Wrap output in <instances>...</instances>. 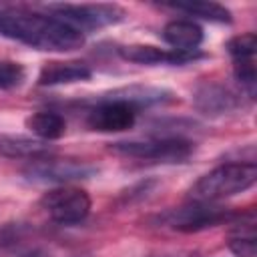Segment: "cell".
<instances>
[{
	"mask_svg": "<svg viewBox=\"0 0 257 257\" xmlns=\"http://www.w3.org/2000/svg\"><path fill=\"white\" fill-rule=\"evenodd\" d=\"M0 34L36 50L70 52L84 44V34L52 14L20 8L0 10Z\"/></svg>",
	"mask_w": 257,
	"mask_h": 257,
	"instance_id": "obj_1",
	"label": "cell"
},
{
	"mask_svg": "<svg viewBox=\"0 0 257 257\" xmlns=\"http://www.w3.org/2000/svg\"><path fill=\"white\" fill-rule=\"evenodd\" d=\"M257 181L255 163H223L205 173L189 191L193 201L215 203L251 189Z\"/></svg>",
	"mask_w": 257,
	"mask_h": 257,
	"instance_id": "obj_2",
	"label": "cell"
},
{
	"mask_svg": "<svg viewBox=\"0 0 257 257\" xmlns=\"http://www.w3.org/2000/svg\"><path fill=\"white\" fill-rule=\"evenodd\" d=\"M110 151L122 157L141 159V161H159V163H181L191 157L193 143L181 137H163V139H145V141H116L110 145Z\"/></svg>",
	"mask_w": 257,
	"mask_h": 257,
	"instance_id": "obj_3",
	"label": "cell"
},
{
	"mask_svg": "<svg viewBox=\"0 0 257 257\" xmlns=\"http://www.w3.org/2000/svg\"><path fill=\"white\" fill-rule=\"evenodd\" d=\"M48 12L58 20L66 22L76 30H98L104 26L118 24L126 12L118 4H50Z\"/></svg>",
	"mask_w": 257,
	"mask_h": 257,
	"instance_id": "obj_4",
	"label": "cell"
},
{
	"mask_svg": "<svg viewBox=\"0 0 257 257\" xmlns=\"http://www.w3.org/2000/svg\"><path fill=\"white\" fill-rule=\"evenodd\" d=\"M40 205L44 213L54 223H60V225L80 223L90 213L88 193L78 187H70V185H62V187H56L44 193V197L40 199Z\"/></svg>",
	"mask_w": 257,
	"mask_h": 257,
	"instance_id": "obj_5",
	"label": "cell"
},
{
	"mask_svg": "<svg viewBox=\"0 0 257 257\" xmlns=\"http://www.w3.org/2000/svg\"><path fill=\"white\" fill-rule=\"evenodd\" d=\"M229 219H231L229 209L219 207L215 203H207V201H193L189 205L171 209L169 213L163 215L165 225L183 233H197V231L227 223Z\"/></svg>",
	"mask_w": 257,
	"mask_h": 257,
	"instance_id": "obj_6",
	"label": "cell"
},
{
	"mask_svg": "<svg viewBox=\"0 0 257 257\" xmlns=\"http://www.w3.org/2000/svg\"><path fill=\"white\" fill-rule=\"evenodd\" d=\"M96 173V167L86 161L76 159H30L28 167L24 169V177L32 183H58L66 185L70 181L88 179Z\"/></svg>",
	"mask_w": 257,
	"mask_h": 257,
	"instance_id": "obj_7",
	"label": "cell"
},
{
	"mask_svg": "<svg viewBox=\"0 0 257 257\" xmlns=\"http://www.w3.org/2000/svg\"><path fill=\"white\" fill-rule=\"evenodd\" d=\"M137 120V110L122 102L112 98H100L96 106H92L86 114V124L92 131L98 133H120L128 131Z\"/></svg>",
	"mask_w": 257,
	"mask_h": 257,
	"instance_id": "obj_8",
	"label": "cell"
},
{
	"mask_svg": "<svg viewBox=\"0 0 257 257\" xmlns=\"http://www.w3.org/2000/svg\"><path fill=\"white\" fill-rule=\"evenodd\" d=\"M193 104L199 112L207 116H219L235 110L239 106L237 94L219 82H203L193 92Z\"/></svg>",
	"mask_w": 257,
	"mask_h": 257,
	"instance_id": "obj_9",
	"label": "cell"
},
{
	"mask_svg": "<svg viewBox=\"0 0 257 257\" xmlns=\"http://www.w3.org/2000/svg\"><path fill=\"white\" fill-rule=\"evenodd\" d=\"M118 54L137 64H185L199 58V52H179V50H165L153 44H126L118 48Z\"/></svg>",
	"mask_w": 257,
	"mask_h": 257,
	"instance_id": "obj_10",
	"label": "cell"
},
{
	"mask_svg": "<svg viewBox=\"0 0 257 257\" xmlns=\"http://www.w3.org/2000/svg\"><path fill=\"white\" fill-rule=\"evenodd\" d=\"M92 76V70L86 62L80 60H50L44 62L38 72L40 86H56V84H72L82 82Z\"/></svg>",
	"mask_w": 257,
	"mask_h": 257,
	"instance_id": "obj_11",
	"label": "cell"
},
{
	"mask_svg": "<svg viewBox=\"0 0 257 257\" xmlns=\"http://www.w3.org/2000/svg\"><path fill=\"white\" fill-rule=\"evenodd\" d=\"M163 40L171 46V50L197 52L203 42V28L193 20H171L163 26Z\"/></svg>",
	"mask_w": 257,
	"mask_h": 257,
	"instance_id": "obj_12",
	"label": "cell"
},
{
	"mask_svg": "<svg viewBox=\"0 0 257 257\" xmlns=\"http://www.w3.org/2000/svg\"><path fill=\"white\" fill-rule=\"evenodd\" d=\"M104 98H112V100H122L126 104H131L135 110L143 108V106H151V104H163L173 100V92L165 90V88H157V86H145V84H133V86H124V88H116L112 90L108 96Z\"/></svg>",
	"mask_w": 257,
	"mask_h": 257,
	"instance_id": "obj_13",
	"label": "cell"
},
{
	"mask_svg": "<svg viewBox=\"0 0 257 257\" xmlns=\"http://www.w3.org/2000/svg\"><path fill=\"white\" fill-rule=\"evenodd\" d=\"M48 145L44 141L20 137V135H0V155L10 159H38L46 155Z\"/></svg>",
	"mask_w": 257,
	"mask_h": 257,
	"instance_id": "obj_14",
	"label": "cell"
},
{
	"mask_svg": "<svg viewBox=\"0 0 257 257\" xmlns=\"http://www.w3.org/2000/svg\"><path fill=\"white\" fill-rule=\"evenodd\" d=\"M26 128L34 133L40 141H56L66 131V120L54 110H38L26 118Z\"/></svg>",
	"mask_w": 257,
	"mask_h": 257,
	"instance_id": "obj_15",
	"label": "cell"
},
{
	"mask_svg": "<svg viewBox=\"0 0 257 257\" xmlns=\"http://www.w3.org/2000/svg\"><path fill=\"white\" fill-rule=\"evenodd\" d=\"M165 6L185 12L189 16L209 20V22H231V12L217 2H207V0H187V2H165Z\"/></svg>",
	"mask_w": 257,
	"mask_h": 257,
	"instance_id": "obj_16",
	"label": "cell"
},
{
	"mask_svg": "<svg viewBox=\"0 0 257 257\" xmlns=\"http://www.w3.org/2000/svg\"><path fill=\"white\" fill-rule=\"evenodd\" d=\"M227 245H229V249L237 257H255L257 255V243H255V231H253V217H249L247 223H241V227H237L231 233Z\"/></svg>",
	"mask_w": 257,
	"mask_h": 257,
	"instance_id": "obj_17",
	"label": "cell"
},
{
	"mask_svg": "<svg viewBox=\"0 0 257 257\" xmlns=\"http://www.w3.org/2000/svg\"><path fill=\"white\" fill-rule=\"evenodd\" d=\"M233 72L241 88L247 92L249 98L255 96V84H257V74H255V58L247 60H233Z\"/></svg>",
	"mask_w": 257,
	"mask_h": 257,
	"instance_id": "obj_18",
	"label": "cell"
},
{
	"mask_svg": "<svg viewBox=\"0 0 257 257\" xmlns=\"http://www.w3.org/2000/svg\"><path fill=\"white\" fill-rule=\"evenodd\" d=\"M255 48H257V38L253 32L235 36L227 42V52L231 54L233 60H247L255 58Z\"/></svg>",
	"mask_w": 257,
	"mask_h": 257,
	"instance_id": "obj_19",
	"label": "cell"
},
{
	"mask_svg": "<svg viewBox=\"0 0 257 257\" xmlns=\"http://www.w3.org/2000/svg\"><path fill=\"white\" fill-rule=\"evenodd\" d=\"M26 72L24 66L20 62L14 60H0V88L8 90V88H16L22 84Z\"/></svg>",
	"mask_w": 257,
	"mask_h": 257,
	"instance_id": "obj_20",
	"label": "cell"
},
{
	"mask_svg": "<svg viewBox=\"0 0 257 257\" xmlns=\"http://www.w3.org/2000/svg\"><path fill=\"white\" fill-rule=\"evenodd\" d=\"M22 257H44L42 253H38V251H34V253H28V255H22Z\"/></svg>",
	"mask_w": 257,
	"mask_h": 257,
	"instance_id": "obj_21",
	"label": "cell"
}]
</instances>
